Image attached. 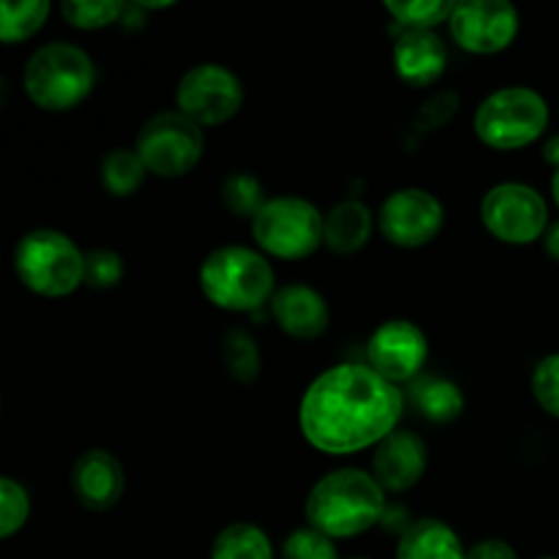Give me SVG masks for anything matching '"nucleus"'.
Listing matches in <instances>:
<instances>
[{"instance_id":"4468645a","label":"nucleus","mask_w":559,"mask_h":559,"mask_svg":"<svg viewBox=\"0 0 559 559\" xmlns=\"http://www.w3.org/2000/svg\"><path fill=\"white\" fill-rule=\"evenodd\" d=\"M71 489L87 511H109L120 502L126 491V473L109 451L93 448L74 462Z\"/></svg>"},{"instance_id":"2f4dec72","label":"nucleus","mask_w":559,"mask_h":559,"mask_svg":"<svg viewBox=\"0 0 559 559\" xmlns=\"http://www.w3.org/2000/svg\"><path fill=\"white\" fill-rule=\"evenodd\" d=\"M459 107V96L453 91H442L437 96H431L424 107L418 109L415 115V123H418L420 131H431V129H440L442 123H448L453 112Z\"/></svg>"},{"instance_id":"c85d7f7f","label":"nucleus","mask_w":559,"mask_h":559,"mask_svg":"<svg viewBox=\"0 0 559 559\" xmlns=\"http://www.w3.org/2000/svg\"><path fill=\"white\" fill-rule=\"evenodd\" d=\"M282 559H338L336 544L314 527H300L289 533L282 546Z\"/></svg>"},{"instance_id":"cd10ccee","label":"nucleus","mask_w":559,"mask_h":559,"mask_svg":"<svg viewBox=\"0 0 559 559\" xmlns=\"http://www.w3.org/2000/svg\"><path fill=\"white\" fill-rule=\"evenodd\" d=\"M31 516V497L14 478H0V538H11Z\"/></svg>"},{"instance_id":"20e7f679","label":"nucleus","mask_w":559,"mask_h":559,"mask_svg":"<svg viewBox=\"0 0 559 559\" xmlns=\"http://www.w3.org/2000/svg\"><path fill=\"white\" fill-rule=\"evenodd\" d=\"M27 98L47 112L80 107L96 85V66L85 49L66 41L44 44L31 55L22 74Z\"/></svg>"},{"instance_id":"4c0bfd02","label":"nucleus","mask_w":559,"mask_h":559,"mask_svg":"<svg viewBox=\"0 0 559 559\" xmlns=\"http://www.w3.org/2000/svg\"><path fill=\"white\" fill-rule=\"evenodd\" d=\"M538 559H557V557H538Z\"/></svg>"},{"instance_id":"6e6552de","label":"nucleus","mask_w":559,"mask_h":559,"mask_svg":"<svg viewBox=\"0 0 559 559\" xmlns=\"http://www.w3.org/2000/svg\"><path fill=\"white\" fill-rule=\"evenodd\" d=\"M136 153L145 162L147 173L158 178H183L200 164L205 153L202 126L186 118L178 109L158 112L136 134Z\"/></svg>"},{"instance_id":"4be33fe9","label":"nucleus","mask_w":559,"mask_h":559,"mask_svg":"<svg viewBox=\"0 0 559 559\" xmlns=\"http://www.w3.org/2000/svg\"><path fill=\"white\" fill-rule=\"evenodd\" d=\"M147 167L131 147H115L102 158V186L112 197H129L145 183Z\"/></svg>"},{"instance_id":"f8f14e48","label":"nucleus","mask_w":559,"mask_h":559,"mask_svg":"<svg viewBox=\"0 0 559 559\" xmlns=\"http://www.w3.org/2000/svg\"><path fill=\"white\" fill-rule=\"evenodd\" d=\"M451 36L464 52L495 55L513 44L519 33V11L508 0H467L456 3L451 20Z\"/></svg>"},{"instance_id":"393cba45","label":"nucleus","mask_w":559,"mask_h":559,"mask_svg":"<svg viewBox=\"0 0 559 559\" xmlns=\"http://www.w3.org/2000/svg\"><path fill=\"white\" fill-rule=\"evenodd\" d=\"M456 3L451 0H388L385 11L402 22L407 31H431L440 22L451 20Z\"/></svg>"},{"instance_id":"c756f323","label":"nucleus","mask_w":559,"mask_h":559,"mask_svg":"<svg viewBox=\"0 0 559 559\" xmlns=\"http://www.w3.org/2000/svg\"><path fill=\"white\" fill-rule=\"evenodd\" d=\"M123 260L112 249H93L85 254V284L93 289H112L123 282Z\"/></svg>"},{"instance_id":"bb28decb","label":"nucleus","mask_w":559,"mask_h":559,"mask_svg":"<svg viewBox=\"0 0 559 559\" xmlns=\"http://www.w3.org/2000/svg\"><path fill=\"white\" fill-rule=\"evenodd\" d=\"M129 5L118 3V0H96V3H85V0H69L60 5V14L76 31H102V27L112 25L126 14Z\"/></svg>"},{"instance_id":"f704fd0d","label":"nucleus","mask_w":559,"mask_h":559,"mask_svg":"<svg viewBox=\"0 0 559 559\" xmlns=\"http://www.w3.org/2000/svg\"><path fill=\"white\" fill-rule=\"evenodd\" d=\"M544 158L551 164V167L559 169V134L549 136V140H546V145H544Z\"/></svg>"},{"instance_id":"0eeeda50","label":"nucleus","mask_w":559,"mask_h":559,"mask_svg":"<svg viewBox=\"0 0 559 559\" xmlns=\"http://www.w3.org/2000/svg\"><path fill=\"white\" fill-rule=\"evenodd\" d=\"M251 235L265 254L306 260L325 246V216L304 197H271L251 222Z\"/></svg>"},{"instance_id":"e433bc0d","label":"nucleus","mask_w":559,"mask_h":559,"mask_svg":"<svg viewBox=\"0 0 559 559\" xmlns=\"http://www.w3.org/2000/svg\"><path fill=\"white\" fill-rule=\"evenodd\" d=\"M140 9H173V3H136Z\"/></svg>"},{"instance_id":"ddd939ff","label":"nucleus","mask_w":559,"mask_h":559,"mask_svg":"<svg viewBox=\"0 0 559 559\" xmlns=\"http://www.w3.org/2000/svg\"><path fill=\"white\" fill-rule=\"evenodd\" d=\"M369 366L393 385L415 382L429 358V342L415 322L388 320L371 333L366 344Z\"/></svg>"},{"instance_id":"5701e85b","label":"nucleus","mask_w":559,"mask_h":559,"mask_svg":"<svg viewBox=\"0 0 559 559\" xmlns=\"http://www.w3.org/2000/svg\"><path fill=\"white\" fill-rule=\"evenodd\" d=\"M47 0H22V3L3 0V3H0V41L16 44L36 36L44 27V22H47Z\"/></svg>"},{"instance_id":"72a5a7b5","label":"nucleus","mask_w":559,"mask_h":559,"mask_svg":"<svg viewBox=\"0 0 559 559\" xmlns=\"http://www.w3.org/2000/svg\"><path fill=\"white\" fill-rule=\"evenodd\" d=\"M544 246H546V254H549L555 262H559V222L549 224V229H546L544 235Z\"/></svg>"},{"instance_id":"2eb2a0df","label":"nucleus","mask_w":559,"mask_h":559,"mask_svg":"<svg viewBox=\"0 0 559 559\" xmlns=\"http://www.w3.org/2000/svg\"><path fill=\"white\" fill-rule=\"evenodd\" d=\"M429 464L426 442L413 431H393L377 445L374 478L385 491L402 495L420 484Z\"/></svg>"},{"instance_id":"b1692460","label":"nucleus","mask_w":559,"mask_h":559,"mask_svg":"<svg viewBox=\"0 0 559 559\" xmlns=\"http://www.w3.org/2000/svg\"><path fill=\"white\" fill-rule=\"evenodd\" d=\"M222 358L224 366H227L229 377L243 385L254 382L260 377L262 369V358H260V347H257L254 336L243 328H233V331L224 336L222 344Z\"/></svg>"},{"instance_id":"473e14b6","label":"nucleus","mask_w":559,"mask_h":559,"mask_svg":"<svg viewBox=\"0 0 559 559\" xmlns=\"http://www.w3.org/2000/svg\"><path fill=\"white\" fill-rule=\"evenodd\" d=\"M467 559H519V557H516V551H513L511 544L489 538V540H480V544H475L473 549L467 551Z\"/></svg>"},{"instance_id":"aec40b11","label":"nucleus","mask_w":559,"mask_h":559,"mask_svg":"<svg viewBox=\"0 0 559 559\" xmlns=\"http://www.w3.org/2000/svg\"><path fill=\"white\" fill-rule=\"evenodd\" d=\"M409 402L431 424H451L464 413V393L453 380L420 374L409 382Z\"/></svg>"},{"instance_id":"7c9ffc66","label":"nucleus","mask_w":559,"mask_h":559,"mask_svg":"<svg viewBox=\"0 0 559 559\" xmlns=\"http://www.w3.org/2000/svg\"><path fill=\"white\" fill-rule=\"evenodd\" d=\"M533 396L549 415L559 418V353L546 355L533 374Z\"/></svg>"},{"instance_id":"c9c22d12","label":"nucleus","mask_w":559,"mask_h":559,"mask_svg":"<svg viewBox=\"0 0 559 559\" xmlns=\"http://www.w3.org/2000/svg\"><path fill=\"white\" fill-rule=\"evenodd\" d=\"M551 194H555V202L559 207V169L555 173V180H551Z\"/></svg>"},{"instance_id":"9b49d317","label":"nucleus","mask_w":559,"mask_h":559,"mask_svg":"<svg viewBox=\"0 0 559 559\" xmlns=\"http://www.w3.org/2000/svg\"><path fill=\"white\" fill-rule=\"evenodd\" d=\"M380 233L402 249H420L440 235L445 224V207L426 189H399L382 202Z\"/></svg>"},{"instance_id":"58836bf2","label":"nucleus","mask_w":559,"mask_h":559,"mask_svg":"<svg viewBox=\"0 0 559 559\" xmlns=\"http://www.w3.org/2000/svg\"><path fill=\"white\" fill-rule=\"evenodd\" d=\"M349 559H364V557H349Z\"/></svg>"},{"instance_id":"f03ea898","label":"nucleus","mask_w":559,"mask_h":559,"mask_svg":"<svg viewBox=\"0 0 559 559\" xmlns=\"http://www.w3.org/2000/svg\"><path fill=\"white\" fill-rule=\"evenodd\" d=\"M388 491L371 473L355 467L333 469L311 486L306 497L309 527L328 538H358L385 516Z\"/></svg>"},{"instance_id":"1a4fd4ad","label":"nucleus","mask_w":559,"mask_h":559,"mask_svg":"<svg viewBox=\"0 0 559 559\" xmlns=\"http://www.w3.org/2000/svg\"><path fill=\"white\" fill-rule=\"evenodd\" d=\"M480 218L497 240L511 246L535 243L549 229V205L524 183H500L486 191Z\"/></svg>"},{"instance_id":"a878e982","label":"nucleus","mask_w":559,"mask_h":559,"mask_svg":"<svg viewBox=\"0 0 559 559\" xmlns=\"http://www.w3.org/2000/svg\"><path fill=\"white\" fill-rule=\"evenodd\" d=\"M222 202L233 216L251 218L254 222L257 213L265 205V189L260 180L251 173H233L222 183Z\"/></svg>"},{"instance_id":"f257e3e1","label":"nucleus","mask_w":559,"mask_h":559,"mask_svg":"<svg viewBox=\"0 0 559 559\" xmlns=\"http://www.w3.org/2000/svg\"><path fill=\"white\" fill-rule=\"evenodd\" d=\"M402 413L404 393L399 385L371 366L338 364L306 388L298 424L311 448L347 456L380 445L396 431Z\"/></svg>"},{"instance_id":"39448f33","label":"nucleus","mask_w":559,"mask_h":559,"mask_svg":"<svg viewBox=\"0 0 559 559\" xmlns=\"http://www.w3.org/2000/svg\"><path fill=\"white\" fill-rule=\"evenodd\" d=\"M16 278L41 298H66L85 284V254L58 229H33L14 249Z\"/></svg>"},{"instance_id":"7ed1b4c3","label":"nucleus","mask_w":559,"mask_h":559,"mask_svg":"<svg viewBox=\"0 0 559 559\" xmlns=\"http://www.w3.org/2000/svg\"><path fill=\"white\" fill-rule=\"evenodd\" d=\"M200 289L224 311H254L276 295V276L265 254L246 246H222L200 267Z\"/></svg>"},{"instance_id":"f3484780","label":"nucleus","mask_w":559,"mask_h":559,"mask_svg":"<svg viewBox=\"0 0 559 559\" xmlns=\"http://www.w3.org/2000/svg\"><path fill=\"white\" fill-rule=\"evenodd\" d=\"M393 66L409 87H429L445 74L448 49L435 31H404L393 44Z\"/></svg>"},{"instance_id":"423d86ee","label":"nucleus","mask_w":559,"mask_h":559,"mask_svg":"<svg viewBox=\"0 0 559 559\" xmlns=\"http://www.w3.org/2000/svg\"><path fill=\"white\" fill-rule=\"evenodd\" d=\"M549 126V104L533 87H502L475 109L473 129L495 151H519L540 140Z\"/></svg>"},{"instance_id":"6ab92c4d","label":"nucleus","mask_w":559,"mask_h":559,"mask_svg":"<svg viewBox=\"0 0 559 559\" xmlns=\"http://www.w3.org/2000/svg\"><path fill=\"white\" fill-rule=\"evenodd\" d=\"M396 559H467V551L451 524L440 519H420L404 530Z\"/></svg>"},{"instance_id":"dca6fc26","label":"nucleus","mask_w":559,"mask_h":559,"mask_svg":"<svg viewBox=\"0 0 559 559\" xmlns=\"http://www.w3.org/2000/svg\"><path fill=\"white\" fill-rule=\"evenodd\" d=\"M271 311L276 325L287 336L300 338V342L320 338L331 325L328 300L309 284H287V287L276 289V295L271 298Z\"/></svg>"},{"instance_id":"412c9836","label":"nucleus","mask_w":559,"mask_h":559,"mask_svg":"<svg viewBox=\"0 0 559 559\" xmlns=\"http://www.w3.org/2000/svg\"><path fill=\"white\" fill-rule=\"evenodd\" d=\"M211 559H273V546L257 524L235 522L216 535Z\"/></svg>"},{"instance_id":"a211bd4d","label":"nucleus","mask_w":559,"mask_h":559,"mask_svg":"<svg viewBox=\"0 0 559 559\" xmlns=\"http://www.w3.org/2000/svg\"><path fill=\"white\" fill-rule=\"evenodd\" d=\"M374 216L360 200H342L325 216V246L333 254H358L371 238Z\"/></svg>"},{"instance_id":"9d476101","label":"nucleus","mask_w":559,"mask_h":559,"mask_svg":"<svg viewBox=\"0 0 559 559\" xmlns=\"http://www.w3.org/2000/svg\"><path fill=\"white\" fill-rule=\"evenodd\" d=\"M178 112L197 126H218L233 120L243 107V82L222 63L191 66L175 91Z\"/></svg>"}]
</instances>
